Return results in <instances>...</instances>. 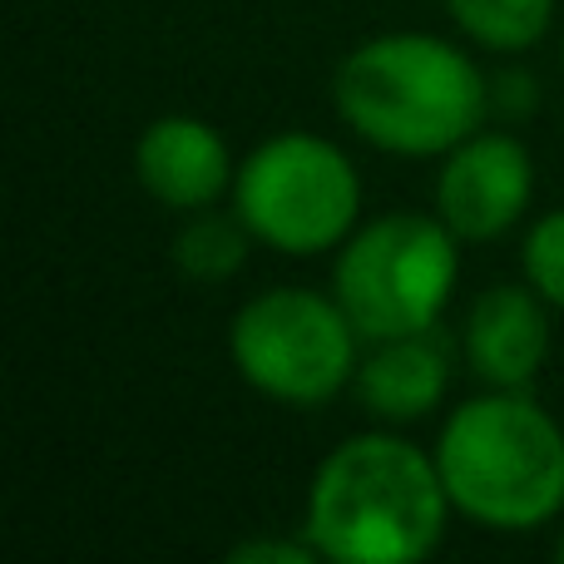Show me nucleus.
I'll return each instance as SVG.
<instances>
[{
    "label": "nucleus",
    "instance_id": "obj_1",
    "mask_svg": "<svg viewBox=\"0 0 564 564\" xmlns=\"http://www.w3.org/2000/svg\"><path fill=\"white\" fill-rule=\"evenodd\" d=\"M446 480L397 436H351L322 460L307 496V540L341 564H411L446 530Z\"/></svg>",
    "mask_w": 564,
    "mask_h": 564
},
{
    "label": "nucleus",
    "instance_id": "obj_2",
    "mask_svg": "<svg viewBox=\"0 0 564 564\" xmlns=\"http://www.w3.org/2000/svg\"><path fill=\"white\" fill-rule=\"evenodd\" d=\"M337 109L377 149L441 154L476 134L486 115V79L436 35H381L347 55Z\"/></svg>",
    "mask_w": 564,
    "mask_h": 564
},
{
    "label": "nucleus",
    "instance_id": "obj_3",
    "mask_svg": "<svg viewBox=\"0 0 564 564\" xmlns=\"http://www.w3.org/2000/svg\"><path fill=\"white\" fill-rule=\"evenodd\" d=\"M436 466L451 506L490 530H535L564 506V431L516 391L466 401L441 431Z\"/></svg>",
    "mask_w": 564,
    "mask_h": 564
},
{
    "label": "nucleus",
    "instance_id": "obj_4",
    "mask_svg": "<svg viewBox=\"0 0 564 564\" xmlns=\"http://www.w3.org/2000/svg\"><path fill=\"white\" fill-rule=\"evenodd\" d=\"M456 288L451 228L421 214H391L361 228L337 258V302L367 341L426 332Z\"/></svg>",
    "mask_w": 564,
    "mask_h": 564
},
{
    "label": "nucleus",
    "instance_id": "obj_5",
    "mask_svg": "<svg viewBox=\"0 0 564 564\" xmlns=\"http://www.w3.org/2000/svg\"><path fill=\"white\" fill-rule=\"evenodd\" d=\"M361 184L337 144L282 134L238 169V218L282 253H322L357 224Z\"/></svg>",
    "mask_w": 564,
    "mask_h": 564
},
{
    "label": "nucleus",
    "instance_id": "obj_6",
    "mask_svg": "<svg viewBox=\"0 0 564 564\" xmlns=\"http://www.w3.org/2000/svg\"><path fill=\"white\" fill-rule=\"evenodd\" d=\"M357 337L341 302L317 292L278 288L253 297L234 317V361L258 391L297 406L337 397L357 367Z\"/></svg>",
    "mask_w": 564,
    "mask_h": 564
},
{
    "label": "nucleus",
    "instance_id": "obj_7",
    "mask_svg": "<svg viewBox=\"0 0 564 564\" xmlns=\"http://www.w3.org/2000/svg\"><path fill=\"white\" fill-rule=\"evenodd\" d=\"M530 204V154L510 134H470L436 184L441 224L456 238H500Z\"/></svg>",
    "mask_w": 564,
    "mask_h": 564
},
{
    "label": "nucleus",
    "instance_id": "obj_8",
    "mask_svg": "<svg viewBox=\"0 0 564 564\" xmlns=\"http://www.w3.org/2000/svg\"><path fill=\"white\" fill-rule=\"evenodd\" d=\"M550 351L545 307L525 288H486L466 312V357L490 387L520 391Z\"/></svg>",
    "mask_w": 564,
    "mask_h": 564
},
{
    "label": "nucleus",
    "instance_id": "obj_9",
    "mask_svg": "<svg viewBox=\"0 0 564 564\" xmlns=\"http://www.w3.org/2000/svg\"><path fill=\"white\" fill-rule=\"evenodd\" d=\"M228 149L204 119H159L139 139V178L169 208H208L228 188Z\"/></svg>",
    "mask_w": 564,
    "mask_h": 564
},
{
    "label": "nucleus",
    "instance_id": "obj_10",
    "mask_svg": "<svg viewBox=\"0 0 564 564\" xmlns=\"http://www.w3.org/2000/svg\"><path fill=\"white\" fill-rule=\"evenodd\" d=\"M446 351L441 341H431L426 332H411V337H391L361 361L357 371V391L361 406L381 421H416L446 391Z\"/></svg>",
    "mask_w": 564,
    "mask_h": 564
},
{
    "label": "nucleus",
    "instance_id": "obj_11",
    "mask_svg": "<svg viewBox=\"0 0 564 564\" xmlns=\"http://www.w3.org/2000/svg\"><path fill=\"white\" fill-rule=\"evenodd\" d=\"M456 25L490 50H525L550 30L555 0H446Z\"/></svg>",
    "mask_w": 564,
    "mask_h": 564
},
{
    "label": "nucleus",
    "instance_id": "obj_12",
    "mask_svg": "<svg viewBox=\"0 0 564 564\" xmlns=\"http://www.w3.org/2000/svg\"><path fill=\"white\" fill-rule=\"evenodd\" d=\"M243 228L228 224V218H198V224H188L184 238H178V268L198 282H218V278L238 273L248 258Z\"/></svg>",
    "mask_w": 564,
    "mask_h": 564
},
{
    "label": "nucleus",
    "instance_id": "obj_13",
    "mask_svg": "<svg viewBox=\"0 0 564 564\" xmlns=\"http://www.w3.org/2000/svg\"><path fill=\"white\" fill-rule=\"evenodd\" d=\"M525 278L545 302L564 307V208L540 218L535 234L525 238Z\"/></svg>",
    "mask_w": 564,
    "mask_h": 564
},
{
    "label": "nucleus",
    "instance_id": "obj_14",
    "mask_svg": "<svg viewBox=\"0 0 564 564\" xmlns=\"http://www.w3.org/2000/svg\"><path fill=\"white\" fill-rule=\"evenodd\" d=\"M317 555V545H292V540H248V545H234L228 560L234 564H307Z\"/></svg>",
    "mask_w": 564,
    "mask_h": 564
},
{
    "label": "nucleus",
    "instance_id": "obj_15",
    "mask_svg": "<svg viewBox=\"0 0 564 564\" xmlns=\"http://www.w3.org/2000/svg\"><path fill=\"white\" fill-rule=\"evenodd\" d=\"M560 560H564V540H560Z\"/></svg>",
    "mask_w": 564,
    "mask_h": 564
}]
</instances>
